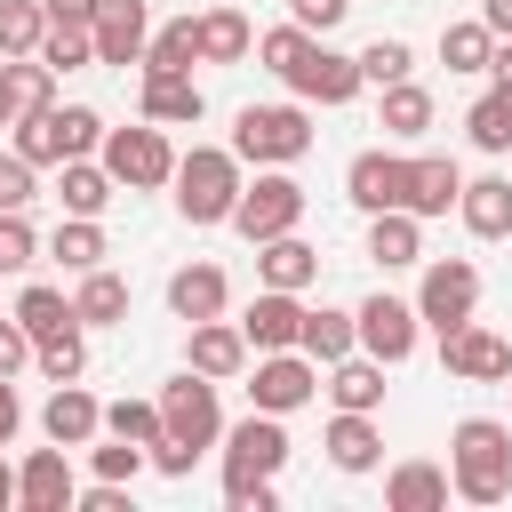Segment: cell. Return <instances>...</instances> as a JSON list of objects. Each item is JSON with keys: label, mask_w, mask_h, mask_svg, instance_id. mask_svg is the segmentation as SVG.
Returning a JSON list of instances; mask_svg holds the SVG:
<instances>
[{"label": "cell", "mask_w": 512, "mask_h": 512, "mask_svg": "<svg viewBox=\"0 0 512 512\" xmlns=\"http://www.w3.org/2000/svg\"><path fill=\"white\" fill-rule=\"evenodd\" d=\"M304 48H312V32H304V24H272V32L256 40V56H264V72H288V64H296Z\"/></svg>", "instance_id": "c3c4849f"}, {"label": "cell", "mask_w": 512, "mask_h": 512, "mask_svg": "<svg viewBox=\"0 0 512 512\" xmlns=\"http://www.w3.org/2000/svg\"><path fill=\"white\" fill-rule=\"evenodd\" d=\"M488 72H496V80H504V88H512V32H504V40H496V48H488Z\"/></svg>", "instance_id": "680465c9"}, {"label": "cell", "mask_w": 512, "mask_h": 512, "mask_svg": "<svg viewBox=\"0 0 512 512\" xmlns=\"http://www.w3.org/2000/svg\"><path fill=\"white\" fill-rule=\"evenodd\" d=\"M280 80L296 88V104H352V96H360V56H344V48L312 40Z\"/></svg>", "instance_id": "9c48e42d"}, {"label": "cell", "mask_w": 512, "mask_h": 512, "mask_svg": "<svg viewBox=\"0 0 512 512\" xmlns=\"http://www.w3.org/2000/svg\"><path fill=\"white\" fill-rule=\"evenodd\" d=\"M0 128H16V88H8V64H0Z\"/></svg>", "instance_id": "91938a15"}, {"label": "cell", "mask_w": 512, "mask_h": 512, "mask_svg": "<svg viewBox=\"0 0 512 512\" xmlns=\"http://www.w3.org/2000/svg\"><path fill=\"white\" fill-rule=\"evenodd\" d=\"M48 32V8L40 0H0V56H32Z\"/></svg>", "instance_id": "60d3db41"}, {"label": "cell", "mask_w": 512, "mask_h": 512, "mask_svg": "<svg viewBox=\"0 0 512 512\" xmlns=\"http://www.w3.org/2000/svg\"><path fill=\"white\" fill-rule=\"evenodd\" d=\"M16 328L40 344V336H56V328H72V296L64 288H48V280H32L24 296H16Z\"/></svg>", "instance_id": "e575fe53"}, {"label": "cell", "mask_w": 512, "mask_h": 512, "mask_svg": "<svg viewBox=\"0 0 512 512\" xmlns=\"http://www.w3.org/2000/svg\"><path fill=\"white\" fill-rule=\"evenodd\" d=\"M344 16H352V0H288V24H304L312 40H328Z\"/></svg>", "instance_id": "f907efd6"}, {"label": "cell", "mask_w": 512, "mask_h": 512, "mask_svg": "<svg viewBox=\"0 0 512 512\" xmlns=\"http://www.w3.org/2000/svg\"><path fill=\"white\" fill-rule=\"evenodd\" d=\"M448 496H464V504H504L512 496V432L496 416H464L448 432Z\"/></svg>", "instance_id": "6da1fadb"}, {"label": "cell", "mask_w": 512, "mask_h": 512, "mask_svg": "<svg viewBox=\"0 0 512 512\" xmlns=\"http://www.w3.org/2000/svg\"><path fill=\"white\" fill-rule=\"evenodd\" d=\"M488 48H496V32H488L480 16L440 24V64H448V72H488Z\"/></svg>", "instance_id": "8d00e7d4"}, {"label": "cell", "mask_w": 512, "mask_h": 512, "mask_svg": "<svg viewBox=\"0 0 512 512\" xmlns=\"http://www.w3.org/2000/svg\"><path fill=\"white\" fill-rule=\"evenodd\" d=\"M328 464L336 472H376V456H384V432H376V416H360V408H336V424H328Z\"/></svg>", "instance_id": "4316f807"}, {"label": "cell", "mask_w": 512, "mask_h": 512, "mask_svg": "<svg viewBox=\"0 0 512 512\" xmlns=\"http://www.w3.org/2000/svg\"><path fill=\"white\" fill-rule=\"evenodd\" d=\"M96 160H104V176H112L120 192H160V184L176 176V144H168V128H160V120H136V128H104Z\"/></svg>", "instance_id": "3957f363"}, {"label": "cell", "mask_w": 512, "mask_h": 512, "mask_svg": "<svg viewBox=\"0 0 512 512\" xmlns=\"http://www.w3.org/2000/svg\"><path fill=\"white\" fill-rule=\"evenodd\" d=\"M256 280L264 288H312L320 280V248L312 240H296V232H280V240H256Z\"/></svg>", "instance_id": "cb8c5ba5"}, {"label": "cell", "mask_w": 512, "mask_h": 512, "mask_svg": "<svg viewBox=\"0 0 512 512\" xmlns=\"http://www.w3.org/2000/svg\"><path fill=\"white\" fill-rule=\"evenodd\" d=\"M136 104H144V120H160V128H192V120L208 112V96H200L192 72H144Z\"/></svg>", "instance_id": "44dd1931"}, {"label": "cell", "mask_w": 512, "mask_h": 512, "mask_svg": "<svg viewBox=\"0 0 512 512\" xmlns=\"http://www.w3.org/2000/svg\"><path fill=\"white\" fill-rule=\"evenodd\" d=\"M8 64V88H16V112H48L56 104V72L40 56H0Z\"/></svg>", "instance_id": "7bdbcfd3"}, {"label": "cell", "mask_w": 512, "mask_h": 512, "mask_svg": "<svg viewBox=\"0 0 512 512\" xmlns=\"http://www.w3.org/2000/svg\"><path fill=\"white\" fill-rule=\"evenodd\" d=\"M104 432L152 448V440H160V400H112V408H104Z\"/></svg>", "instance_id": "ee69618b"}, {"label": "cell", "mask_w": 512, "mask_h": 512, "mask_svg": "<svg viewBox=\"0 0 512 512\" xmlns=\"http://www.w3.org/2000/svg\"><path fill=\"white\" fill-rule=\"evenodd\" d=\"M32 368H40L48 384H72V376L88 368V336H80V320L56 328V336H40V344H32Z\"/></svg>", "instance_id": "74e56055"}, {"label": "cell", "mask_w": 512, "mask_h": 512, "mask_svg": "<svg viewBox=\"0 0 512 512\" xmlns=\"http://www.w3.org/2000/svg\"><path fill=\"white\" fill-rule=\"evenodd\" d=\"M376 128H384L392 144H416V136L432 128V88H416V80L376 88Z\"/></svg>", "instance_id": "83f0119b"}, {"label": "cell", "mask_w": 512, "mask_h": 512, "mask_svg": "<svg viewBox=\"0 0 512 512\" xmlns=\"http://www.w3.org/2000/svg\"><path fill=\"white\" fill-rule=\"evenodd\" d=\"M48 112H56V104H48ZM56 136H64V160H80V152H96V144H104V112L64 104V112H56Z\"/></svg>", "instance_id": "f6af8a7d"}, {"label": "cell", "mask_w": 512, "mask_h": 512, "mask_svg": "<svg viewBox=\"0 0 512 512\" xmlns=\"http://www.w3.org/2000/svg\"><path fill=\"white\" fill-rule=\"evenodd\" d=\"M8 504H16V464L0 456V512H8Z\"/></svg>", "instance_id": "94428289"}, {"label": "cell", "mask_w": 512, "mask_h": 512, "mask_svg": "<svg viewBox=\"0 0 512 512\" xmlns=\"http://www.w3.org/2000/svg\"><path fill=\"white\" fill-rule=\"evenodd\" d=\"M48 256H56L64 272H96V264L112 256V240H104V224H96V216H64V224H56V240H48Z\"/></svg>", "instance_id": "d6a6232c"}, {"label": "cell", "mask_w": 512, "mask_h": 512, "mask_svg": "<svg viewBox=\"0 0 512 512\" xmlns=\"http://www.w3.org/2000/svg\"><path fill=\"white\" fill-rule=\"evenodd\" d=\"M48 8V24H88L96 16V0H40Z\"/></svg>", "instance_id": "9f6ffc18"}, {"label": "cell", "mask_w": 512, "mask_h": 512, "mask_svg": "<svg viewBox=\"0 0 512 512\" xmlns=\"http://www.w3.org/2000/svg\"><path fill=\"white\" fill-rule=\"evenodd\" d=\"M384 504L392 512H448V464H392V480H384Z\"/></svg>", "instance_id": "f546056e"}, {"label": "cell", "mask_w": 512, "mask_h": 512, "mask_svg": "<svg viewBox=\"0 0 512 512\" xmlns=\"http://www.w3.org/2000/svg\"><path fill=\"white\" fill-rule=\"evenodd\" d=\"M232 152L256 160V168H288V160H304V152H312V120H304V104H248V112L232 120Z\"/></svg>", "instance_id": "277c9868"}, {"label": "cell", "mask_w": 512, "mask_h": 512, "mask_svg": "<svg viewBox=\"0 0 512 512\" xmlns=\"http://www.w3.org/2000/svg\"><path fill=\"white\" fill-rule=\"evenodd\" d=\"M224 464H240V472H272L280 480V464H288V432H280V416H240L232 432H224Z\"/></svg>", "instance_id": "d6986e66"}, {"label": "cell", "mask_w": 512, "mask_h": 512, "mask_svg": "<svg viewBox=\"0 0 512 512\" xmlns=\"http://www.w3.org/2000/svg\"><path fill=\"white\" fill-rule=\"evenodd\" d=\"M72 496H80V480H72V456H64L56 440L16 464V504H24V512H72Z\"/></svg>", "instance_id": "5bb4252c"}, {"label": "cell", "mask_w": 512, "mask_h": 512, "mask_svg": "<svg viewBox=\"0 0 512 512\" xmlns=\"http://www.w3.org/2000/svg\"><path fill=\"white\" fill-rule=\"evenodd\" d=\"M72 504H80V512H128V480H96V488H80Z\"/></svg>", "instance_id": "db71d44e"}, {"label": "cell", "mask_w": 512, "mask_h": 512, "mask_svg": "<svg viewBox=\"0 0 512 512\" xmlns=\"http://www.w3.org/2000/svg\"><path fill=\"white\" fill-rule=\"evenodd\" d=\"M32 56H40L48 72H80V64H96V32H88V24H48Z\"/></svg>", "instance_id": "f35d334b"}, {"label": "cell", "mask_w": 512, "mask_h": 512, "mask_svg": "<svg viewBox=\"0 0 512 512\" xmlns=\"http://www.w3.org/2000/svg\"><path fill=\"white\" fill-rule=\"evenodd\" d=\"M464 136H472L480 152H512V88H504V80L464 112Z\"/></svg>", "instance_id": "d590c367"}, {"label": "cell", "mask_w": 512, "mask_h": 512, "mask_svg": "<svg viewBox=\"0 0 512 512\" xmlns=\"http://www.w3.org/2000/svg\"><path fill=\"white\" fill-rule=\"evenodd\" d=\"M336 408H360V416H376L384 408V360H368V352H344V360H328V384H320Z\"/></svg>", "instance_id": "484cf974"}, {"label": "cell", "mask_w": 512, "mask_h": 512, "mask_svg": "<svg viewBox=\"0 0 512 512\" xmlns=\"http://www.w3.org/2000/svg\"><path fill=\"white\" fill-rule=\"evenodd\" d=\"M304 224V184L288 176V168H264L256 184H240V200H232V232L256 248V240H280V232H296Z\"/></svg>", "instance_id": "5b68a950"}, {"label": "cell", "mask_w": 512, "mask_h": 512, "mask_svg": "<svg viewBox=\"0 0 512 512\" xmlns=\"http://www.w3.org/2000/svg\"><path fill=\"white\" fill-rule=\"evenodd\" d=\"M480 24L504 40V32H512V0H480Z\"/></svg>", "instance_id": "6f0895ef"}, {"label": "cell", "mask_w": 512, "mask_h": 512, "mask_svg": "<svg viewBox=\"0 0 512 512\" xmlns=\"http://www.w3.org/2000/svg\"><path fill=\"white\" fill-rule=\"evenodd\" d=\"M16 432H24V400H16V384L0 376V448H8Z\"/></svg>", "instance_id": "11a10c76"}, {"label": "cell", "mask_w": 512, "mask_h": 512, "mask_svg": "<svg viewBox=\"0 0 512 512\" xmlns=\"http://www.w3.org/2000/svg\"><path fill=\"white\" fill-rule=\"evenodd\" d=\"M440 360H448L456 384H504V376H512V344H504L496 328H480V320L448 328V336H440Z\"/></svg>", "instance_id": "8fae6325"}, {"label": "cell", "mask_w": 512, "mask_h": 512, "mask_svg": "<svg viewBox=\"0 0 512 512\" xmlns=\"http://www.w3.org/2000/svg\"><path fill=\"white\" fill-rule=\"evenodd\" d=\"M472 312H480V264H472V256H432L424 280H416V320H424L432 336H448V328H464Z\"/></svg>", "instance_id": "8992f818"}, {"label": "cell", "mask_w": 512, "mask_h": 512, "mask_svg": "<svg viewBox=\"0 0 512 512\" xmlns=\"http://www.w3.org/2000/svg\"><path fill=\"white\" fill-rule=\"evenodd\" d=\"M224 504H232V512H272L280 488H272V472H240V464H224Z\"/></svg>", "instance_id": "bcb514c9"}, {"label": "cell", "mask_w": 512, "mask_h": 512, "mask_svg": "<svg viewBox=\"0 0 512 512\" xmlns=\"http://www.w3.org/2000/svg\"><path fill=\"white\" fill-rule=\"evenodd\" d=\"M168 184H176V216L208 232V224H232V200H240L248 176H240V152L232 144H192V152H176V176Z\"/></svg>", "instance_id": "7a4b0ae2"}, {"label": "cell", "mask_w": 512, "mask_h": 512, "mask_svg": "<svg viewBox=\"0 0 512 512\" xmlns=\"http://www.w3.org/2000/svg\"><path fill=\"white\" fill-rule=\"evenodd\" d=\"M16 368H32V336L16 328V312L0 320V376H16Z\"/></svg>", "instance_id": "f5cc1de1"}, {"label": "cell", "mask_w": 512, "mask_h": 512, "mask_svg": "<svg viewBox=\"0 0 512 512\" xmlns=\"http://www.w3.org/2000/svg\"><path fill=\"white\" fill-rule=\"evenodd\" d=\"M72 320H80V328H120V320H128V280H120L112 264L80 272V288H72Z\"/></svg>", "instance_id": "f1b7e54d"}, {"label": "cell", "mask_w": 512, "mask_h": 512, "mask_svg": "<svg viewBox=\"0 0 512 512\" xmlns=\"http://www.w3.org/2000/svg\"><path fill=\"white\" fill-rule=\"evenodd\" d=\"M160 432H168V440H184V448H200V456L224 440L216 384H208L200 368H184V376H168V384H160Z\"/></svg>", "instance_id": "52a82bcc"}, {"label": "cell", "mask_w": 512, "mask_h": 512, "mask_svg": "<svg viewBox=\"0 0 512 512\" xmlns=\"http://www.w3.org/2000/svg\"><path fill=\"white\" fill-rule=\"evenodd\" d=\"M40 432H48L56 448H88V440L104 432V400H96V392L72 376V384H56V392H48V408H40Z\"/></svg>", "instance_id": "2e32d148"}, {"label": "cell", "mask_w": 512, "mask_h": 512, "mask_svg": "<svg viewBox=\"0 0 512 512\" xmlns=\"http://www.w3.org/2000/svg\"><path fill=\"white\" fill-rule=\"evenodd\" d=\"M296 328H304V304H296V288H256V304L240 312V336H248V352H288V344H296Z\"/></svg>", "instance_id": "e0dca14e"}, {"label": "cell", "mask_w": 512, "mask_h": 512, "mask_svg": "<svg viewBox=\"0 0 512 512\" xmlns=\"http://www.w3.org/2000/svg\"><path fill=\"white\" fill-rule=\"evenodd\" d=\"M312 392H320V360H304L296 344L288 352H248V400L264 416H296Z\"/></svg>", "instance_id": "ba28073f"}, {"label": "cell", "mask_w": 512, "mask_h": 512, "mask_svg": "<svg viewBox=\"0 0 512 512\" xmlns=\"http://www.w3.org/2000/svg\"><path fill=\"white\" fill-rule=\"evenodd\" d=\"M0 208H32V160L0 152Z\"/></svg>", "instance_id": "816d5d0a"}, {"label": "cell", "mask_w": 512, "mask_h": 512, "mask_svg": "<svg viewBox=\"0 0 512 512\" xmlns=\"http://www.w3.org/2000/svg\"><path fill=\"white\" fill-rule=\"evenodd\" d=\"M88 456H96V480H136V472H144V448L120 440V432H112L104 448H88Z\"/></svg>", "instance_id": "681fc988"}, {"label": "cell", "mask_w": 512, "mask_h": 512, "mask_svg": "<svg viewBox=\"0 0 512 512\" xmlns=\"http://www.w3.org/2000/svg\"><path fill=\"white\" fill-rule=\"evenodd\" d=\"M8 152H24L32 168H56V160H64V136H56V112H16V136H8Z\"/></svg>", "instance_id": "ab89813d"}, {"label": "cell", "mask_w": 512, "mask_h": 512, "mask_svg": "<svg viewBox=\"0 0 512 512\" xmlns=\"http://www.w3.org/2000/svg\"><path fill=\"white\" fill-rule=\"evenodd\" d=\"M200 64V16H176L144 40V72H192Z\"/></svg>", "instance_id": "836d02e7"}, {"label": "cell", "mask_w": 512, "mask_h": 512, "mask_svg": "<svg viewBox=\"0 0 512 512\" xmlns=\"http://www.w3.org/2000/svg\"><path fill=\"white\" fill-rule=\"evenodd\" d=\"M368 256H376L384 272L424 264V216H408V208H376V216H368Z\"/></svg>", "instance_id": "603a6c76"}, {"label": "cell", "mask_w": 512, "mask_h": 512, "mask_svg": "<svg viewBox=\"0 0 512 512\" xmlns=\"http://www.w3.org/2000/svg\"><path fill=\"white\" fill-rule=\"evenodd\" d=\"M88 32H96V64H144V40H152V0H96V16H88Z\"/></svg>", "instance_id": "7c38bea8"}, {"label": "cell", "mask_w": 512, "mask_h": 512, "mask_svg": "<svg viewBox=\"0 0 512 512\" xmlns=\"http://www.w3.org/2000/svg\"><path fill=\"white\" fill-rule=\"evenodd\" d=\"M184 360L208 376V384H232V376H248V336H240V320H192V344H184Z\"/></svg>", "instance_id": "9a60e30c"}, {"label": "cell", "mask_w": 512, "mask_h": 512, "mask_svg": "<svg viewBox=\"0 0 512 512\" xmlns=\"http://www.w3.org/2000/svg\"><path fill=\"white\" fill-rule=\"evenodd\" d=\"M344 200L360 208V216H376V208H400L408 200V160L400 152H352V168H344Z\"/></svg>", "instance_id": "4fadbf2b"}, {"label": "cell", "mask_w": 512, "mask_h": 512, "mask_svg": "<svg viewBox=\"0 0 512 512\" xmlns=\"http://www.w3.org/2000/svg\"><path fill=\"white\" fill-rule=\"evenodd\" d=\"M112 176H104V160L96 152H80V160H56V200H64V216H104L112 208Z\"/></svg>", "instance_id": "d4e9b609"}, {"label": "cell", "mask_w": 512, "mask_h": 512, "mask_svg": "<svg viewBox=\"0 0 512 512\" xmlns=\"http://www.w3.org/2000/svg\"><path fill=\"white\" fill-rule=\"evenodd\" d=\"M504 384H512V376H504Z\"/></svg>", "instance_id": "6125c7cd"}, {"label": "cell", "mask_w": 512, "mask_h": 512, "mask_svg": "<svg viewBox=\"0 0 512 512\" xmlns=\"http://www.w3.org/2000/svg\"><path fill=\"white\" fill-rule=\"evenodd\" d=\"M456 192H464V168H456L448 152H416V160H408V200H400V208L432 224V216L456 208Z\"/></svg>", "instance_id": "ac0fdd59"}, {"label": "cell", "mask_w": 512, "mask_h": 512, "mask_svg": "<svg viewBox=\"0 0 512 512\" xmlns=\"http://www.w3.org/2000/svg\"><path fill=\"white\" fill-rule=\"evenodd\" d=\"M256 32L240 8H200V64H248Z\"/></svg>", "instance_id": "1f68e13d"}, {"label": "cell", "mask_w": 512, "mask_h": 512, "mask_svg": "<svg viewBox=\"0 0 512 512\" xmlns=\"http://www.w3.org/2000/svg\"><path fill=\"white\" fill-rule=\"evenodd\" d=\"M232 304V280H224V264H184V272H168V312L192 328V320H216Z\"/></svg>", "instance_id": "7402d4cb"}, {"label": "cell", "mask_w": 512, "mask_h": 512, "mask_svg": "<svg viewBox=\"0 0 512 512\" xmlns=\"http://www.w3.org/2000/svg\"><path fill=\"white\" fill-rule=\"evenodd\" d=\"M352 328H360V352L384 360V368H400V360L416 352V336H424L416 304H400V296H368V304L352 312Z\"/></svg>", "instance_id": "30bf717a"}, {"label": "cell", "mask_w": 512, "mask_h": 512, "mask_svg": "<svg viewBox=\"0 0 512 512\" xmlns=\"http://www.w3.org/2000/svg\"><path fill=\"white\" fill-rule=\"evenodd\" d=\"M40 256V232L24 224V208H0V272H24Z\"/></svg>", "instance_id": "7dc6e473"}, {"label": "cell", "mask_w": 512, "mask_h": 512, "mask_svg": "<svg viewBox=\"0 0 512 512\" xmlns=\"http://www.w3.org/2000/svg\"><path fill=\"white\" fill-rule=\"evenodd\" d=\"M416 72V48L408 40H368L360 48V88H392V80H408Z\"/></svg>", "instance_id": "b9f144b4"}, {"label": "cell", "mask_w": 512, "mask_h": 512, "mask_svg": "<svg viewBox=\"0 0 512 512\" xmlns=\"http://www.w3.org/2000/svg\"><path fill=\"white\" fill-rule=\"evenodd\" d=\"M296 352L304 360H344V352H360V328H352V312H336V304H320V312H304V328H296Z\"/></svg>", "instance_id": "4dcf8cb0"}, {"label": "cell", "mask_w": 512, "mask_h": 512, "mask_svg": "<svg viewBox=\"0 0 512 512\" xmlns=\"http://www.w3.org/2000/svg\"><path fill=\"white\" fill-rule=\"evenodd\" d=\"M456 216L472 240H512V176H464Z\"/></svg>", "instance_id": "ffe728a7"}]
</instances>
